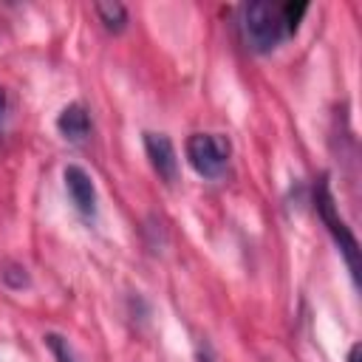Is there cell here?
Instances as JSON below:
<instances>
[{
  "label": "cell",
  "instance_id": "1",
  "mask_svg": "<svg viewBox=\"0 0 362 362\" xmlns=\"http://www.w3.org/2000/svg\"><path fill=\"white\" fill-rule=\"evenodd\" d=\"M308 3H269V0H257L240 8V31H243V42L255 51V54H269L274 51L280 42H286L288 37L297 34L300 20L305 17Z\"/></svg>",
  "mask_w": 362,
  "mask_h": 362
},
{
  "label": "cell",
  "instance_id": "2",
  "mask_svg": "<svg viewBox=\"0 0 362 362\" xmlns=\"http://www.w3.org/2000/svg\"><path fill=\"white\" fill-rule=\"evenodd\" d=\"M314 206H317L320 221H322L325 229L331 232L334 243L339 246V252H342V257H345V263H348V269H351L354 283H359V246H356L354 232L348 229V223H345V221L339 218V212H337V204H334V195H331V187H328V178H325V175L320 178V184H317V189H314Z\"/></svg>",
  "mask_w": 362,
  "mask_h": 362
},
{
  "label": "cell",
  "instance_id": "3",
  "mask_svg": "<svg viewBox=\"0 0 362 362\" xmlns=\"http://www.w3.org/2000/svg\"><path fill=\"white\" fill-rule=\"evenodd\" d=\"M229 139L218 133H192L187 139V158L201 178H221L229 164Z\"/></svg>",
  "mask_w": 362,
  "mask_h": 362
},
{
  "label": "cell",
  "instance_id": "4",
  "mask_svg": "<svg viewBox=\"0 0 362 362\" xmlns=\"http://www.w3.org/2000/svg\"><path fill=\"white\" fill-rule=\"evenodd\" d=\"M144 150H147V158H150L153 170L158 173V178L164 184H175V178H178V156H175V147H173L170 136L147 130L144 133Z\"/></svg>",
  "mask_w": 362,
  "mask_h": 362
},
{
  "label": "cell",
  "instance_id": "5",
  "mask_svg": "<svg viewBox=\"0 0 362 362\" xmlns=\"http://www.w3.org/2000/svg\"><path fill=\"white\" fill-rule=\"evenodd\" d=\"M62 181H65V189H68L71 204H74L85 218H93V215H96V187H93L90 175H88L79 164H68V167L62 170Z\"/></svg>",
  "mask_w": 362,
  "mask_h": 362
},
{
  "label": "cell",
  "instance_id": "6",
  "mask_svg": "<svg viewBox=\"0 0 362 362\" xmlns=\"http://www.w3.org/2000/svg\"><path fill=\"white\" fill-rule=\"evenodd\" d=\"M57 130H59L68 141H82V139L90 133V116H88V110H85L79 102L65 105V107L59 110V116H57Z\"/></svg>",
  "mask_w": 362,
  "mask_h": 362
},
{
  "label": "cell",
  "instance_id": "7",
  "mask_svg": "<svg viewBox=\"0 0 362 362\" xmlns=\"http://www.w3.org/2000/svg\"><path fill=\"white\" fill-rule=\"evenodd\" d=\"M93 11H96L99 23L107 31H113V34L124 31V25H127V8L122 3H116V0H99V3H93Z\"/></svg>",
  "mask_w": 362,
  "mask_h": 362
},
{
  "label": "cell",
  "instance_id": "8",
  "mask_svg": "<svg viewBox=\"0 0 362 362\" xmlns=\"http://www.w3.org/2000/svg\"><path fill=\"white\" fill-rule=\"evenodd\" d=\"M0 277H3V283H6V286H11V288H23V286H28V274H25V269H23V266H17V263L3 266Z\"/></svg>",
  "mask_w": 362,
  "mask_h": 362
},
{
  "label": "cell",
  "instance_id": "9",
  "mask_svg": "<svg viewBox=\"0 0 362 362\" xmlns=\"http://www.w3.org/2000/svg\"><path fill=\"white\" fill-rule=\"evenodd\" d=\"M45 345L51 348V354L57 356V362H74V351H71V345L59 334H48L45 337Z\"/></svg>",
  "mask_w": 362,
  "mask_h": 362
},
{
  "label": "cell",
  "instance_id": "10",
  "mask_svg": "<svg viewBox=\"0 0 362 362\" xmlns=\"http://www.w3.org/2000/svg\"><path fill=\"white\" fill-rule=\"evenodd\" d=\"M348 362H359V342L351 345V351H348Z\"/></svg>",
  "mask_w": 362,
  "mask_h": 362
},
{
  "label": "cell",
  "instance_id": "11",
  "mask_svg": "<svg viewBox=\"0 0 362 362\" xmlns=\"http://www.w3.org/2000/svg\"><path fill=\"white\" fill-rule=\"evenodd\" d=\"M198 362H212V354H209V348H201V351H198Z\"/></svg>",
  "mask_w": 362,
  "mask_h": 362
},
{
  "label": "cell",
  "instance_id": "12",
  "mask_svg": "<svg viewBox=\"0 0 362 362\" xmlns=\"http://www.w3.org/2000/svg\"><path fill=\"white\" fill-rule=\"evenodd\" d=\"M3 116H6V90L0 88V122H3Z\"/></svg>",
  "mask_w": 362,
  "mask_h": 362
}]
</instances>
